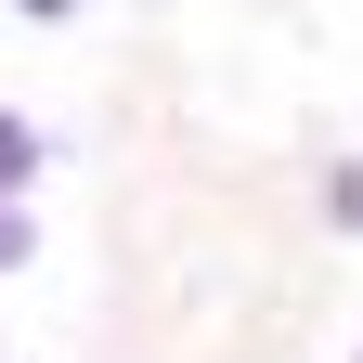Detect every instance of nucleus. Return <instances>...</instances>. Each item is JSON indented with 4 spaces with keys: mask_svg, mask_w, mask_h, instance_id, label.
<instances>
[{
    "mask_svg": "<svg viewBox=\"0 0 363 363\" xmlns=\"http://www.w3.org/2000/svg\"><path fill=\"white\" fill-rule=\"evenodd\" d=\"M13 13H26V26H78V0H13Z\"/></svg>",
    "mask_w": 363,
    "mask_h": 363,
    "instance_id": "obj_4",
    "label": "nucleus"
},
{
    "mask_svg": "<svg viewBox=\"0 0 363 363\" xmlns=\"http://www.w3.org/2000/svg\"><path fill=\"white\" fill-rule=\"evenodd\" d=\"M39 259V220H26V195H0V272H26Z\"/></svg>",
    "mask_w": 363,
    "mask_h": 363,
    "instance_id": "obj_3",
    "label": "nucleus"
},
{
    "mask_svg": "<svg viewBox=\"0 0 363 363\" xmlns=\"http://www.w3.org/2000/svg\"><path fill=\"white\" fill-rule=\"evenodd\" d=\"M39 169H52V130H39L26 104H0V195H26Z\"/></svg>",
    "mask_w": 363,
    "mask_h": 363,
    "instance_id": "obj_1",
    "label": "nucleus"
},
{
    "mask_svg": "<svg viewBox=\"0 0 363 363\" xmlns=\"http://www.w3.org/2000/svg\"><path fill=\"white\" fill-rule=\"evenodd\" d=\"M350 363H363V350H350Z\"/></svg>",
    "mask_w": 363,
    "mask_h": 363,
    "instance_id": "obj_5",
    "label": "nucleus"
},
{
    "mask_svg": "<svg viewBox=\"0 0 363 363\" xmlns=\"http://www.w3.org/2000/svg\"><path fill=\"white\" fill-rule=\"evenodd\" d=\"M311 208H325V234L350 247L363 234V156H325V169H311Z\"/></svg>",
    "mask_w": 363,
    "mask_h": 363,
    "instance_id": "obj_2",
    "label": "nucleus"
}]
</instances>
